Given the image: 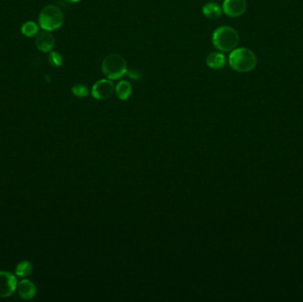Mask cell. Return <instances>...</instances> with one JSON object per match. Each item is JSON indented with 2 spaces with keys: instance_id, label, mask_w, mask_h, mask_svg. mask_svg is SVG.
<instances>
[{
  "instance_id": "obj_1",
  "label": "cell",
  "mask_w": 303,
  "mask_h": 302,
  "mask_svg": "<svg viewBox=\"0 0 303 302\" xmlns=\"http://www.w3.org/2000/svg\"><path fill=\"white\" fill-rule=\"evenodd\" d=\"M257 58L252 50L245 47L235 48L229 56V65L230 68L239 72L248 73L256 67Z\"/></svg>"
},
{
  "instance_id": "obj_2",
  "label": "cell",
  "mask_w": 303,
  "mask_h": 302,
  "mask_svg": "<svg viewBox=\"0 0 303 302\" xmlns=\"http://www.w3.org/2000/svg\"><path fill=\"white\" fill-rule=\"evenodd\" d=\"M239 41V33L235 28L229 26L217 27L212 35V43L220 51L228 52L234 50Z\"/></svg>"
},
{
  "instance_id": "obj_3",
  "label": "cell",
  "mask_w": 303,
  "mask_h": 302,
  "mask_svg": "<svg viewBox=\"0 0 303 302\" xmlns=\"http://www.w3.org/2000/svg\"><path fill=\"white\" fill-rule=\"evenodd\" d=\"M101 69L107 79L117 80L127 72V63L122 55L111 53L102 61Z\"/></svg>"
},
{
  "instance_id": "obj_4",
  "label": "cell",
  "mask_w": 303,
  "mask_h": 302,
  "mask_svg": "<svg viewBox=\"0 0 303 302\" xmlns=\"http://www.w3.org/2000/svg\"><path fill=\"white\" fill-rule=\"evenodd\" d=\"M40 27L46 31L60 28L64 23V15L55 5H46L41 11L38 18Z\"/></svg>"
},
{
  "instance_id": "obj_5",
  "label": "cell",
  "mask_w": 303,
  "mask_h": 302,
  "mask_svg": "<svg viewBox=\"0 0 303 302\" xmlns=\"http://www.w3.org/2000/svg\"><path fill=\"white\" fill-rule=\"evenodd\" d=\"M115 85L110 79H101L93 84L92 95L98 101H106L115 92Z\"/></svg>"
},
{
  "instance_id": "obj_6",
  "label": "cell",
  "mask_w": 303,
  "mask_h": 302,
  "mask_svg": "<svg viewBox=\"0 0 303 302\" xmlns=\"http://www.w3.org/2000/svg\"><path fill=\"white\" fill-rule=\"evenodd\" d=\"M17 279L8 271H0V298H8L17 287Z\"/></svg>"
},
{
  "instance_id": "obj_7",
  "label": "cell",
  "mask_w": 303,
  "mask_h": 302,
  "mask_svg": "<svg viewBox=\"0 0 303 302\" xmlns=\"http://www.w3.org/2000/svg\"><path fill=\"white\" fill-rule=\"evenodd\" d=\"M247 10L246 0H225L223 4V11L230 18H238L243 15Z\"/></svg>"
},
{
  "instance_id": "obj_8",
  "label": "cell",
  "mask_w": 303,
  "mask_h": 302,
  "mask_svg": "<svg viewBox=\"0 0 303 302\" xmlns=\"http://www.w3.org/2000/svg\"><path fill=\"white\" fill-rule=\"evenodd\" d=\"M36 46L38 50L43 52H49L51 51L53 47L55 46V39L52 37L50 31H42L37 35L36 38Z\"/></svg>"
},
{
  "instance_id": "obj_9",
  "label": "cell",
  "mask_w": 303,
  "mask_h": 302,
  "mask_svg": "<svg viewBox=\"0 0 303 302\" xmlns=\"http://www.w3.org/2000/svg\"><path fill=\"white\" fill-rule=\"evenodd\" d=\"M16 290L18 292L20 297L23 298V300L29 301L35 297L37 290L35 284H33L29 280L24 279L17 284Z\"/></svg>"
},
{
  "instance_id": "obj_10",
  "label": "cell",
  "mask_w": 303,
  "mask_h": 302,
  "mask_svg": "<svg viewBox=\"0 0 303 302\" xmlns=\"http://www.w3.org/2000/svg\"><path fill=\"white\" fill-rule=\"evenodd\" d=\"M206 63L208 68L212 69H223L226 64V59L225 55L219 51H214L207 55L206 58Z\"/></svg>"
},
{
  "instance_id": "obj_11",
  "label": "cell",
  "mask_w": 303,
  "mask_h": 302,
  "mask_svg": "<svg viewBox=\"0 0 303 302\" xmlns=\"http://www.w3.org/2000/svg\"><path fill=\"white\" fill-rule=\"evenodd\" d=\"M115 94L121 101H127L132 93V86L127 80L120 81L115 88Z\"/></svg>"
},
{
  "instance_id": "obj_12",
  "label": "cell",
  "mask_w": 303,
  "mask_h": 302,
  "mask_svg": "<svg viewBox=\"0 0 303 302\" xmlns=\"http://www.w3.org/2000/svg\"><path fill=\"white\" fill-rule=\"evenodd\" d=\"M202 12L207 18L211 20L218 19L222 15V9L220 6L214 2H208L207 4H205L203 6Z\"/></svg>"
},
{
  "instance_id": "obj_13",
  "label": "cell",
  "mask_w": 303,
  "mask_h": 302,
  "mask_svg": "<svg viewBox=\"0 0 303 302\" xmlns=\"http://www.w3.org/2000/svg\"><path fill=\"white\" fill-rule=\"evenodd\" d=\"M31 272H32V264L28 261L20 262L15 270V274L20 277H28Z\"/></svg>"
},
{
  "instance_id": "obj_14",
  "label": "cell",
  "mask_w": 303,
  "mask_h": 302,
  "mask_svg": "<svg viewBox=\"0 0 303 302\" xmlns=\"http://www.w3.org/2000/svg\"><path fill=\"white\" fill-rule=\"evenodd\" d=\"M22 32L26 37H32L37 35L38 32V26L34 22H27L24 23L22 27Z\"/></svg>"
},
{
  "instance_id": "obj_15",
  "label": "cell",
  "mask_w": 303,
  "mask_h": 302,
  "mask_svg": "<svg viewBox=\"0 0 303 302\" xmlns=\"http://www.w3.org/2000/svg\"><path fill=\"white\" fill-rule=\"evenodd\" d=\"M48 60H49L50 64L52 67H55V68H59L63 63L62 56L59 52H56V51H50Z\"/></svg>"
},
{
  "instance_id": "obj_16",
  "label": "cell",
  "mask_w": 303,
  "mask_h": 302,
  "mask_svg": "<svg viewBox=\"0 0 303 302\" xmlns=\"http://www.w3.org/2000/svg\"><path fill=\"white\" fill-rule=\"evenodd\" d=\"M72 92L75 96L85 98L89 95V89L83 84H76L72 88Z\"/></svg>"
},
{
  "instance_id": "obj_17",
  "label": "cell",
  "mask_w": 303,
  "mask_h": 302,
  "mask_svg": "<svg viewBox=\"0 0 303 302\" xmlns=\"http://www.w3.org/2000/svg\"><path fill=\"white\" fill-rule=\"evenodd\" d=\"M126 74L128 75L129 77L133 79V80H138L139 78L141 77V75H140V73L138 72V70H136V69H129V70H127Z\"/></svg>"
},
{
  "instance_id": "obj_18",
  "label": "cell",
  "mask_w": 303,
  "mask_h": 302,
  "mask_svg": "<svg viewBox=\"0 0 303 302\" xmlns=\"http://www.w3.org/2000/svg\"><path fill=\"white\" fill-rule=\"evenodd\" d=\"M65 1H67L69 3H77V2L81 1V0H65Z\"/></svg>"
}]
</instances>
